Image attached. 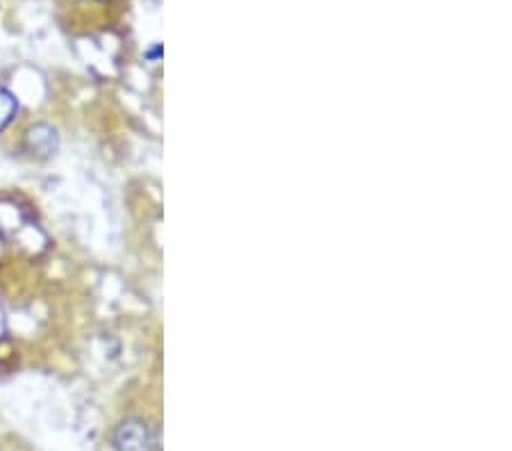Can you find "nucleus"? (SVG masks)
Segmentation results:
<instances>
[{
    "label": "nucleus",
    "instance_id": "nucleus-3",
    "mask_svg": "<svg viewBox=\"0 0 512 451\" xmlns=\"http://www.w3.org/2000/svg\"><path fill=\"white\" fill-rule=\"evenodd\" d=\"M16 110H19V105H16L14 94L7 92L5 87H0V130L10 126L12 119L16 117Z\"/></svg>",
    "mask_w": 512,
    "mask_h": 451
},
{
    "label": "nucleus",
    "instance_id": "nucleus-2",
    "mask_svg": "<svg viewBox=\"0 0 512 451\" xmlns=\"http://www.w3.org/2000/svg\"><path fill=\"white\" fill-rule=\"evenodd\" d=\"M28 149L37 155H51L57 149V135L51 126H35L28 133Z\"/></svg>",
    "mask_w": 512,
    "mask_h": 451
},
{
    "label": "nucleus",
    "instance_id": "nucleus-1",
    "mask_svg": "<svg viewBox=\"0 0 512 451\" xmlns=\"http://www.w3.org/2000/svg\"><path fill=\"white\" fill-rule=\"evenodd\" d=\"M114 447L117 451H155L158 447V438L151 426H148L144 420H132L121 422L114 431Z\"/></svg>",
    "mask_w": 512,
    "mask_h": 451
}]
</instances>
